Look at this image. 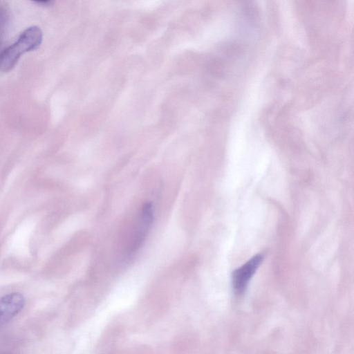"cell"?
<instances>
[{
  "instance_id": "obj_3",
  "label": "cell",
  "mask_w": 354,
  "mask_h": 354,
  "mask_svg": "<svg viewBox=\"0 0 354 354\" xmlns=\"http://www.w3.org/2000/svg\"><path fill=\"white\" fill-rule=\"evenodd\" d=\"M263 259V256L261 254H257L233 272L232 284L235 294L239 295L245 291L249 281L261 263Z\"/></svg>"
},
{
  "instance_id": "obj_2",
  "label": "cell",
  "mask_w": 354,
  "mask_h": 354,
  "mask_svg": "<svg viewBox=\"0 0 354 354\" xmlns=\"http://www.w3.org/2000/svg\"><path fill=\"white\" fill-rule=\"evenodd\" d=\"M153 219V212L151 203H145L139 214L135 227L131 241L129 245L127 254L128 257L136 252L142 245Z\"/></svg>"
},
{
  "instance_id": "obj_4",
  "label": "cell",
  "mask_w": 354,
  "mask_h": 354,
  "mask_svg": "<svg viewBox=\"0 0 354 354\" xmlns=\"http://www.w3.org/2000/svg\"><path fill=\"white\" fill-rule=\"evenodd\" d=\"M25 298L19 292L6 294L0 297V327L10 322L24 308Z\"/></svg>"
},
{
  "instance_id": "obj_1",
  "label": "cell",
  "mask_w": 354,
  "mask_h": 354,
  "mask_svg": "<svg viewBox=\"0 0 354 354\" xmlns=\"http://www.w3.org/2000/svg\"><path fill=\"white\" fill-rule=\"evenodd\" d=\"M43 34L39 27L27 28L19 36L17 41L0 54V70L4 72L11 70L21 55L37 49L42 41Z\"/></svg>"
}]
</instances>
